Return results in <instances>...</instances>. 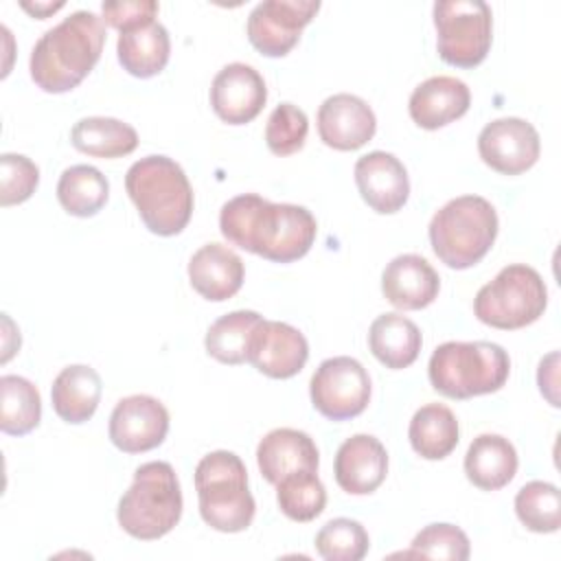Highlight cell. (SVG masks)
<instances>
[{
    "label": "cell",
    "mask_w": 561,
    "mask_h": 561,
    "mask_svg": "<svg viewBox=\"0 0 561 561\" xmlns=\"http://www.w3.org/2000/svg\"><path fill=\"white\" fill-rule=\"evenodd\" d=\"M219 230L241 250L274 263H291L311 250L318 224L305 206L274 204L256 193H243L221 206Z\"/></svg>",
    "instance_id": "1"
},
{
    "label": "cell",
    "mask_w": 561,
    "mask_h": 561,
    "mask_svg": "<svg viewBox=\"0 0 561 561\" xmlns=\"http://www.w3.org/2000/svg\"><path fill=\"white\" fill-rule=\"evenodd\" d=\"M103 44V18L85 9L72 11L35 42L28 59L31 79L44 92H68L96 66Z\"/></svg>",
    "instance_id": "2"
},
{
    "label": "cell",
    "mask_w": 561,
    "mask_h": 561,
    "mask_svg": "<svg viewBox=\"0 0 561 561\" xmlns=\"http://www.w3.org/2000/svg\"><path fill=\"white\" fill-rule=\"evenodd\" d=\"M125 188L153 234L173 237L186 228L193 215V188L175 160L160 153L136 160L127 169Z\"/></svg>",
    "instance_id": "3"
},
{
    "label": "cell",
    "mask_w": 561,
    "mask_h": 561,
    "mask_svg": "<svg viewBox=\"0 0 561 561\" xmlns=\"http://www.w3.org/2000/svg\"><path fill=\"white\" fill-rule=\"evenodd\" d=\"M511 373L508 353L495 342H443L434 348L427 375L436 392L449 399H471L497 392Z\"/></svg>",
    "instance_id": "4"
},
{
    "label": "cell",
    "mask_w": 561,
    "mask_h": 561,
    "mask_svg": "<svg viewBox=\"0 0 561 561\" xmlns=\"http://www.w3.org/2000/svg\"><path fill=\"white\" fill-rule=\"evenodd\" d=\"M497 213L480 195H460L438 208L430 221L434 254L451 270L480 263L497 237Z\"/></svg>",
    "instance_id": "5"
},
{
    "label": "cell",
    "mask_w": 561,
    "mask_h": 561,
    "mask_svg": "<svg viewBox=\"0 0 561 561\" xmlns=\"http://www.w3.org/2000/svg\"><path fill=\"white\" fill-rule=\"evenodd\" d=\"M180 517L182 491L175 469L164 460L140 465L118 502L116 519L121 528L134 539L153 541L171 533Z\"/></svg>",
    "instance_id": "6"
},
{
    "label": "cell",
    "mask_w": 561,
    "mask_h": 561,
    "mask_svg": "<svg viewBox=\"0 0 561 561\" xmlns=\"http://www.w3.org/2000/svg\"><path fill=\"white\" fill-rule=\"evenodd\" d=\"M202 519L219 533L245 530L256 513L243 460L228 449L206 454L195 467Z\"/></svg>",
    "instance_id": "7"
},
{
    "label": "cell",
    "mask_w": 561,
    "mask_h": 561,
    "mask_svg": "<svg viewBox=\"0 0 561 561\" xmlns=\"http://www.w3.org/2000/svg\"><path fill=\"white\" fill-rule=\"evenodd\" d=\"M548 305V289L541 274L524 263L506 265L482 285L473 298V313L493 329H522L533 324Z\"/></svg>",
    "instance_id": "8"
},
{
    "label": "cell",
    "mask_w": 561,
    "mask_h": 561,
    "mask_svg": "<svg viewBox=\"0 0 561 561\" xmlns=\"http://www.w3.org/2000/svg\"><path fill=\"white\" fill-rule=\"evenodd\" d=\"M436 48L443 61L473 68L484 61L493 39V13L484 0H440L434 4Z\"/></svg>",
    "instance_id": "9"
},
{
    "label": "cell",
    "mask_w": 561,
    "mask_h": 561,
    "mask_svg": "<svg viewBox=\"0 0 561 561\" xmlns=\"http://www.w3.org/2000/svg\"><path fill=\"white\" fill-rule=\"evenodd\" d=\"M313 408L329 421L359 416L370 401V377L366 368L348 355L324 359L309 381Z\"/></svg>",
    "instance_id": "10"
},
{
    "label": "cell",
    "mask_w": 561,
    "mask_h": 561,
    "mask_svg": "<svg viewBox=\"0 0 561 561\" xmlns=\"http://www.w3.org/2000/svg\"><path fill=\"white\" fill-rule=\"evenodd\" d=\"M318 9V0H263L248 15V39L265 57H285Z\"/></svg>",
    "instance_id": "11"
},
{
    "label": "cell",
    "mask_w": 561,
    "mask_h": 561,
    "mask_svg": "<svg viewBox=\"0 0 561 561\" xmlns=\"http://www.w3.org/2000/svg\"><path fill=\"white\" fill-rule=\"evenodd\" d=\"M478 151L486 167L504 175L528 171L541 151V140L533 123L504 116L486 123L478 136Z\"/></svg>",
    "instance_id": "12"
},
{
    "label": "cell",
    "mask_w": 561,
    "mask_h": 561,
    "mask_svg": "<svg viewBox=\"0 0 561 561\" xmlns=\"http://www.w3.org/2000/svg\"><path fill=\"white\" fill-rule=\"evenodd\" d=\"M169 412L156 397L131 394L110 414V440L125 454L149 451L167 438Z\"/></svg>",
    "instance_id": "13"
},
{
    "label": "cell",
    "mask_w": 561,
    "mask_h": 561,
    "mask_svg": "<svg viewBox=\"0 0 561 561\" xmlns=\"http://www.w3.org/2000/svg\"><path fill=\"white\" fill-rule=\"evenodd\" d=\"M309 357L307 337L291 324L261 320L250 337L248 362L272 379H289L302 370Z\"/></svg>",
    "instance_id": "14"
},
{
    "label": "cell",
    "mask_w": 561,
    "mask_h": 561,
    "mask_svg": "<svg viewBox=\"0 0 561 561\" xmlns=\"http://www.w3.org/2000/svg\"><path fill=\"white\" fill-rule=\"evenodd\" d=\"M267 101V88L256 68L232 61L224 66L210 85L213 112L228 125L254 121Z\"/></svg>",
    "instance_id": "15"
},
{
    "label": "cell",
    "mask_w": 561,
    "mask_h": 561,
    "mask_svg": "<svg viewBox=\"0 0 561 561\" xmlns=\"http://www.w3.org/2000/svg\"><path fill=\"white\" fill-rule=\"evenodd\" d=\"M377 129V118L370 105L348 92L333 94L318 110L320 140L337 151H355L364 147Z\"/></svg>",
    "instance_id": "16"
},
{
    "label": "cell",
    "mask_w": 561,
    "mask_h": 561,
    "mask_svg": "<svg viewBox=\"0 0 561 561\" xmlns=\"http://www.w3.org/2000/svg\"><path fill=\"white\" fill-rule=\"evenodd\" d=\"M353 173L362 199L375 213H397L410 197L408 171L403 162L388 151H370L357 158Z\"/></svg>",
    "instance_id": "17"
},
{
    "label": "cell",
    "mask_w": 561,
    "mask_h": 561,
    "mask_svg": "<svg viewBox=\"0 0 561 561\" xmlns=\"http://www.w3.org/2000/svg\"><path fill=\"white\" fill-rule=\"evenodd\" d=\"M333 473L342 491L351 495H368L386 480L388 451L379 438L355 434L337 447Z\"/></svg>",
    "instance_id": "18"
},
{
    "label": "cell",
    "mask_w": 561,
    "mask_h": 561,
    "mask_svg": "<svg viewBox=\"0 0 561 561\" xmlns=\"http://www.w3.org/2000/svg\"><path fill=\"white\" fill-rule=\"evenodd\" d=\"M256 465L270 484L296 471H318L320 454L307 432L294 427H276L267 432L256 447Z\"/></svg>",
    "instance_id": "19"
},
{
    "label": "cell",
    "mask_w": 561,
    "mask_h": 561,
    "mask_svg": "<svg viewBox=\"0 0 561 561\" xmlns=\"http://www.w3.org/2000/svg\"><path fill=\"white\" fill-rule=\"evenodd\" d=\"M440 278L421 254L394 256L381 274V291L397 309H423L438 296Z\"/></svg>",
    "instance_id": "20"
},
{
    "label": "cell",
    "mask_w": 561,
    "mask_h": 561,
    "mask_svg": "<svg viewBox=\"0 0 561 561\" xmlns=\"http://www.w3.org/2000/svg\"><path fill=\"white\" fill-rule=\"evenodd\" d=\"M471 105V92L465 81L438 75L414 88L408 101L410 118L423 129H438L460 118Z\"/></svg>",
    "instance_id": "21"
},
{
    "label": "cell",
    "mask_w": 561,
    "mask_h": 561,
    "mask_svg": "<svg viewBox=\"0 0 561 561\" xmlns=\"http://www.w3.org/2000/svg\"><path fill=\"white\" fill-rule=\"evenodd\" d=\"M243 261L237 252L221 243L202 245L188 261V278L193 289L213 302L232 298L243 285Z\"/></svg>",
    "instance_id": "22"
},
{
    "label": "cell",
    "mask_w": 561,
    "mask_h": 561,
    "mask_svg": "<svg viewBox=\"0 0 561 561\" xmlns=\"http://www.w3.org/2000/svg\"><path fill=\"white\" fill-rule=\"evenodd\" d=\"M517 451L513 443L500 434H480L465 454V473L469 482L482 491L506 486L517 473Z\"/></svg>",
    "instance_id": "23"
},
{
    "label": "cell",
    "mask_w": 561,
    "mask_h": 561,
    "mask_svg": "<svg viewBox=\"0 0 561 561\" xmlns=\"http://www.w3.org/2000/svg\"><path fill=\"white\" fill-rule=\"evenodd\" d=\"M101 377L92 366L72 364L66 366L53 381L50 399L53 410L66 423L79 425L92 419L101 401Z\"/></svg>",
    "instance_id": "24"
},
{
    "label": "cell",
    "mask_w": 561,
    "mask_h": 561,
    "mask_svg": "<svg viewBox=\"0 0 561 561\" xmlns=\"http://www.w3.org/2000/svg\"><path fill=\"white\" fill-rule=\"evenodd\" d=\"M421 344L423 337L419 327L401 313H381L368 329L370 353L392 370L414 364L421 353Z\"/></svg>",
    "instance_id": "25"
},
{
    "label": "cell",
    "mask_w": 561,
    "mask_h": 561,
    "mask_svg": "<svg viewBox=\"0 0 561 561\" xmlns=\"http://www.w3.org/2000/svg\"><path fill=\"white\" fill-rule=\"evenodd\" d=\"M169 33L156 20L131 31H123L116 42V55L121 66L138 79H149L162 72L169 61Z\"/></svg>",
    "instance_id": "26"
},
{
    "label": "cell",
    "mask_w": 561,
    "mask_h": 561,
    "mask_svg": "<svg viewBox=\"0 0 561 561\" xmlns=\"http://www.w3.org/2000/svg\"><path fill=\"white\" fill-rule=\"evenodd\" d=\"M458 436V421L443 403H427L419 408L408 427L412 449L425 460L447 458L456 449Z\"/></svg>",
    "instance_id": "27"
},
{
    "label": "cell",
    "mask_w": 561,
    "mask_h": 561,
    "mask_svg": "<svg viewBox=\"0 0 561 561\" xmlns=\"http://www.w3.org/2000/svg\"><path fill=\"white\" fill-rule=\"evenodd\" d=\"M70 140L75 149L94 158H123L138 147L136 129L110 116H88L77 121Z\"/></svg>",
    "instance_id": "28"
},
{
    "label": "cell",
    "mask_w": 561,
    "mask_h": 561,
    "mask_svg": "<svg viewBox=\"0 0 561 561\" xmlns=\"http://www.w3.org/2000/svg\"><path fill=\"white\" fill-rule=\"evenodd\" d=\"M110 197L107 178L92 164L68 167L57 182V199L68 215L92 217Z\"/></svg>",
    "instance_id": "29"
},
{
    "label": "cell",
    "mask_w": 561,
    "mask_h": 561,
    "mask_svg": "<svg viewBox=\"0 0 561 561\" xmlns=\"http://www.w3.org/2000/svg\"><path fill=\"white\" fill-rule=\"evenodd\" d=\"M261 320L263 318L250 309H237L217 318L208 327L204 337L206 353L217 362L230 364V366L248 362L250 337Z\"/></svg>",
    "instance_id": "30"
},
{
    "label": "cell",
    "mask_w": 561,
    "mask_h": 561,
    "mask_svg": "<svg viewBox=\"0 0 561 561\" xmlns=\"http://www.w3.org/2000/svg\"><path fill=\"white\" fill-rule=\"evenodd\" d=\"M0 430L11 436H24L39 425L42 399L39 390L20 375L0 377Z\"/></svg>",
    "instance_id": "31"
},
{
    "label": "cell",
    "mask_w": 561,
    "mask_h": 561,
    "mask_svg": "<svg viewBox=\"0 0 561 561\" xmlns=\"http://www.w3.org/2000/svg\"><path fill=\"white\" fill-rule=\"evenodd\" d=\"M515 513L533 533H557L561 526V493L552 482H526L515 495Z\"/></svg>",
    "instance_id": "32"
},
{
    "label": "cell",
    "mask_w": 561,
    "mask_h": 561,
    "mask_svg": "<svg viewBox=\"0 0 561 561\" xmlns=\"http://www.w3.org/2000/svg\"><path fill=\"white\" fill-rule=\"evenodd\" d=\"M276 500L283 511L294 522L316 519L327 504V489L316 471H296L276 484Z\"/></svg>",
    "instance_id": "33"
},
{
    "label": "cell",
    "mask_w": 561,
    "mask_h": 561,
    "mask_svg": "<svg viewBox=\"0 0 561 561\" xmlns=\"http://www.w3.org/2000/svg\"><path fill=\"white\" fill-rule=\"evenodd\" d=\"M366 528L348 517L327 522L316 535V550L324 561H359L368 552Z\"/></svg>",
    "instance_id": "34"
},
{
    "label": "cell",
    "mask_w": 561,
    "mask_h": 561,
    "mask_svg": "<svg viewBox=\"0 0 561 561\" xmlns=\"http://www.w3.org/2000/svg\"><path fill=\"white\" fill-rule=\"evenodd\" d=\"M309 131L307 114L294 103H280L272 110L265 125V142L274 156H291L302 149Z\"/></svg>",
    "instance_id": "35"
},
{
    "label": "cell",
    "mask_w": 561,
    "mask_h": 561,
    "mask_svg": "<svg viewBox=\"0 0 561 561\" xmlns=\"http://www.w3.org/2000/svg\"><path fill=\"white\" fill-rule=\"evenodd\" d=\"M471 552L469 537L454 524H430L421 533L414 535L410 543V552L430 559H451L467 561Z\"/></svg>",
    "instance_id": "36"
},
{
    "label": "cell",
    "mask_w": 561,
    "mask_h": 561,
    "mask_svg": "<svg viewBox=\"0 0 561 561\" xmlns=\"http://www.w3.org/2000/svg\"><path fill=\"white\" fill-rule=\"evenodd\" d=\"M39 182L37 164L22 153L0 156V204L13 206L26 202Z\"/></svg>",
    "instance_id": "37"
},
{
    "label": "cell",
    "mask_w": 561,
    "mask_h": 561,
    "mask_svg": "<svg viewBox=\"0 0 561 561\" xmlns=\"http://www.w3.org/2000/svg\"><path fill=\"white\" fill-rule=\"evenodd\" d=\"M103 20L116 31H131L136 26L153 22L158 13L156 0H123V2H103Z\"/></svg>",
    "instance_id": "38"
},
{
    "label": "cell",
    "mask_w": 561,
    "mask_h": 561,
    "mask_svg": "<svg viewBox=\"0 0 561 561\" xmlns=\"http://www.w3.org/2000/svg\"><path fill=\"white\" fill-rule=\"evenodd\" d=\"M64 7V2H35V4H31V2H22V9L24 11H28V13H33L35 18H46L48 13H55L57 9H61Z\"/></svg>",
    "instance_id": "39"
}]
</instances>
